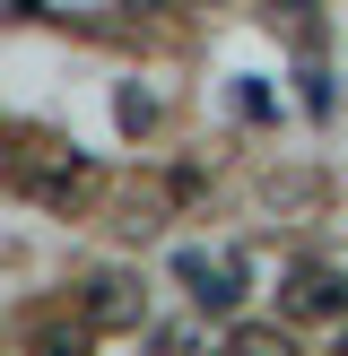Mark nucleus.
I'll list each match as a JSON object with an SVG mask.
<instances>
[{"label": "nucleus", "instance_id": "2", "mask_svg": "<svg viewBox=\"0 0 348 356\" xmlns=\"http://www.w3.org/2000/svg\"><path fill=\"white\" fill-rule=\"evenodd\" d=\"M174 278H183V296L200 313H235L244 305V261L226 252V243H183V252H174Z\"/></svg>", "mask_w": 348, "mask_h": 356}, {"label": "nucleus", "instance_id": "10", "mask_svg": "<svg viewBox=\"0 0 348 356\" xmlns=\"http://www.w3.org/2000/svg\"><path fill=\"white\" fill-rule=\"evenodd\" d=\"M270 9H287V17H305V9H313V0H270Z\"/></svg>", "mask_w": 348, "mask_h": 356}, {"label": "nucleus", "instance_id": "7", "mask_svg": "<svg viewBox=\"0 0 348 356\" xmlns=\"http://www.w3.org/2000/svg\"><path fill=\"white\" fill-rule=\"evenodd\" d=\"M235 356H296L287 330H235Z\"/></svg>", "mask_w": 348, "mask_h": 356}, {"label": "nucleus", "instance_id": "8", "mask_svg": "<svg viewBox=\"0 0 348 356\" xmlns=\"http://www.w3.org/2000/svg\"><path fill=\"white\" fill-rule=\"evenodd\" d=\"M157 218H166V209H157V200H131V209H122L113 226H122V235H139V243H148V235H157Z\"/></svg>", "mask_w": 348, "mask_h": 356}, {"label": "nucleus", "instance_id": "9", "mask_svg": "<svg viewBox=\"0 0 348 356\" xmlns=\"http://www.w3.org/2000/svg\"><path fill=\"white\" fill-rule=\"evenodd\" d=\"M157 348H166V356H200V322H174V330H157Z\"/></svg>", "mask_w": 348, "mask_h": 356}, {"label": "nucleus", "instance_id": "3", "mask_svg": "<svg viewBox=\"0 0 348 356\" xmlns=\"http://www.w3.org/2000/svg\"><path fill=\"white\" fill-rule=\"evenodd\" d=\"M79 313L96 330H139V322H148V287H139V270H87L79 278Z\"/></svg>", "mask_w": 348, "mask_h": 356}, {"label": "nucleus", "instance_id": "1", "mask_svg": "<svg viewBox=\"0 0 348 356\" xmlns=\"http://www.w3.org/2000/svg\"><path fill=\"white\" fill-rule=\"evenodd\" d=\"M9 183H17V200H35V209H52V218H79L87 200H96V165L87 156H44V148H17L9 156Z\"/></svg>", "mask_w": 348, "mask_h": 356}, {"label": "nucleus", "instance_id": "4", "mask_svg": "<svg viewBox=\"0 0 348 356\" xmlns=\"http://www.w3.org/2000/svg\"><path fill=\"white\" fill-rule=\"evenodd\" d=\"M96 339H104V330L87 322V313H79V322H61V313H52V322H35V330H26V356H87Z\"/></svg>", "mask_w": 348, "mask_h": 356}, {"label": "nucleus", "instance_id": "6", "mask_svg": "<svg viewBox=\"0 0 348 356\" xmlns=\"http://www.w3.org/2000/svg\"><path fill=\"white\" fill-rule=\"evenodd\" d=\"M113 113H122V131H148V122H157V96H148V87H122Z\"/></svg>", "mask_w": 348, "mask_h": 356}, {"label": "nucleus", "instance_id": "11", "mask_svg": "<svg viewBox=\"0 0 348 356\" xmlns=\"http://www.w3.org/2000/svg\"><path fill=\"white\" fill-rule=\"evenodd\" d=\"M331 348H340V356H348V322H340V339H331Z\"/></svg>", "mask_w": 348, "mask_h": 356}, {"label": "nucleus", "instance_id": "5", "mask_svg": "<svg viewBox=\"0 0 348 356\" xmlns=\"http://www.w3.org/2000/svg\"><path fill=\"white\" fill-rule=\"evenodd\" d=\"M340 305H348V296H340V278H331V270H305V278L287 287V313H340Z\"/></svg>", "mask_w": 348, "mask_h": 356}]
</instances>
